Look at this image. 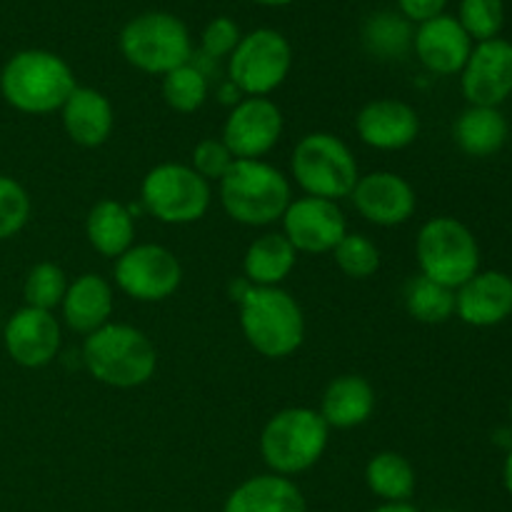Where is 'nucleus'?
<instances>
[{
    "label": "nucleus",
    "mask_w": 512,
    "mask_h": 512,
    "mask_svg": "<svg viewBox=\"0 0 512 512\" xmlns=\"http://www.w3.org/2000/svg\"><path fill=\"white\" fill-rule=\"evenodd\" d=\"M458 23L463 25L470 40H493L500 38L505 25V3L503 0H460Z\"/></svg>",
    "instance_id": "nucleus-32"
},
{
    "label": "nucleus",
    "mask_w": 512,
    "mask_h": 512,
    "mask_svg": "<svg viewBox=\"0 0 512 512\" xmlns=\"http://www.w3.org/2000/svg\"><path fill=\"white\" fill-rule=\"evenodd\" d=\"M218 183L225 213L240 225L263 228L283 218L290 205L288 178L263 160H235Z\"/></svg>",
    "instance_id": "nucleus-4"
},
{
    "label": "nucleus",
    "mask_w": 512,
    "mask_h": 512,
    "mask_svg": "<svg viewBox=\"0 0 512 512\" xmlns=\"http://www.w3.org/2000/svg\"><path fill=\"white\" fill-rule=\"evenodd\" d=\"M280 220H283V235L298 253H333L335 245L348 235V220L340 205L313 195L290 200Z\"/></svg>",
    "instance_id": "nucleus-12"
},
{
    "label": "nucleus",
    "mask_w": 512,
    "mask_h": 512,
    "mask_svg": "<svg viewBox=\"0 0 512 512\" xmlns=\"http://www.w3.org/2000/svg\"><path fill=\"white\" fill-rule=\"evenodd\" d=\"M358 138L375 150H403L415 143L420 118L413 105L395 98H380L363 105L355 118Z\"/></svg>",
    "instance_id": "nucleus-19"
},
{
    "label": "nucleus",
    "mask_w": 512,
    "mask_h": 512,
    "mask_svg": "<svg viewBox=\"0 0 512 512\" xmlns=\"http://www.w3.org/2000/svg\"><path fill=\"white\" fill-rule=\"evenodd\" d=\"M115 285L140 303H160L183 283V265L173 250L140 243L115 260Z\"/></svg>",
    "instance_id": "nucleus-11"
},
{
    "label": "nucleus",
    "mask_w": 512,
    "mask_h": 512,
    "mask_svg": "<svg viewBox=\"0 0 512 512\" xmlns=\"http://www.w3.org/2000/svg\"><path fill=\"white\" fill-rule=\"evenodd\" d=\"M283 135V113L270 98H243L223 125V143L235 160H260Z\"/></svg>",
    "instance_id": "nucleus-13"
},
{
    "label": "nucleus",
    "mask_w": 512,
    "mask_h": 512,
    "mask_svg": "<svg viewBox=\"0 0 512 512\" xmlns=\"http://www.w3.org/2000/svg\"><path fill=\"white\" fill-rule=\"evenodd\" d=\"M30 218V195L15 178L0 175V240H8L25 228Z\"/></svg>",
    "instance_id": "nucleus-34"
},
{
    "label": "nucleus",
    "mask_w": 512,
    "mask_h": 512,
    "mask_svg": "<svg viewBox=\"0 0 512 512\" xmlns=\"http://www.w3.org/2000/svg\"><path fill=\"white\" fill-rule=\"evenodd\" d=\"M83 365L98 383L130 390L153 378L158 350L143 330L125 323H108L85 335Z\"/></svg>",
    "instance_id": "nucleus-2"
},
{
    "label": "nucleus",
    "mask_w": 512,
    "mask_h": 512,
    "mask_svg": "<svg viewBox=\"0 0 512 512\" xmlns=\"http://www.w3.org/2000/svg\"><path fill=\"white\" fill-rule=\"evenodd\" d=\"M293 68V45L273 28H255L243 35L228 58V80L245 98H268Z\"/></svg>",
    "instance_id": "nucleus-9"
},
{
    "label": "nucleus",
    "mask_w": 512,
    "mask_h": 512,
    "mask_svg": "<svg viewBox=\"0 0 512 512\" xmlns=\"http://www.w3.org/2000/svg\"><path fill=\"white\" fill-rule=\"evenodd\" d=\"M63 113V128L68 138L75 145L83 148H98L110 138L115 125V113L110 100L95 88H75L65 105L60 108Z\"/></svg>",
    "instance_id": "nucleus-21"
},
{
    "label": "nucleus",
    "mask_w": 512,
    "mask_h": 512,
    "mask_svg": "<svg viewBox=\"0 0 512 512\" xmlns=\"http://www.w3.org/2000/svg\"><path fill=\"white\" fill-rule=\"evenodd\" d=\"M85 235L100 255L120 258L125 250L133 248L135 218L130 215L128 205L113 198H103L90 208L88 220H85Z\"/></svg>",
    "instance_id": "nucleus-25"
},
{
    "label": "nucleus",
    "mask_w": 512,
    "mask_h": 512,
    "mask_svg": "<svg viewBox=\"0 0 512 512\" xmlns=\"http://www.w3.org/2000/svg\"><path fill=\"white\" fill-rule=\"evenodd\" d=\"M365 483L383 503H408L415 493V468L405 455L385 450L365 465Z\"/></svg>",
    "instance_id": "nucleus-27"
},
{
    "label": "nucleus",
    "mask_w": 512,
    "mask_h": 512,
    "mask_svg": "<svg viewBox=\"0 0 512 512\" xmlns=\"http://www.w3.org/2000/svg\"><path fill=\"white\" fill-rule=\"evenodd\" d=\"M118 45L123 58L148 75H168L193 60L188 25L163 10H150L128 20L120 30Z\"/></svg>",
    "instance_id": "nucleus-6"
},
{
    "label": "nucleus",
    "mask_w": 512,
    "mask_h": 512,
    "mask_svg": "<svg viewBox=\"0 0 512 512\" xmlns=\"http://www.w3.org/2000/svg\"><path fill=\"white\" fill-rule=\"evenodd\" d=\"M240 38H243L240 25L228 15H218L205 25L203 35H200V48H203L205 58L210 60L230 58V53L238 48Z\"/></svg>",
    "instance_id": "nucleus-35"
},
{
    "label": "nucleus",
    "mask_w": 512,
    "mask_h": 512,
    "mask_svg": "<svg viewBox=\"0 0 512 512\" xmlns=\"http://www.w3.org/2000/svg\"><path fill=\"white\" fill-rule=\"evenodd\" d=\"M448 0H398V13L410 23H428L445 13Z\"/></svg>",
    "instance_id": "nucleus-37"
},
{
    "label": "nucleus",
    "mask_w": 512,
    "mask_h": 512,
    "mask_svg": "<svg viewBox=\"0 0 512 512\" xmlns=\"http://www.w3.org/2000/svg\"><path fill=\"white\" fill-rule=\"evenodd\" d=\"M510 125L498 108L470 105L460 113L453 125V138L458 148L470 158H490L508 143Z\"/></svg>",
    "instance_id": "nucleus-24"
},
{
    "label": "nucleus",
    "mask_w": 512,
    "mask_h": 512,
    "mask_svg": "<svg viewBox=\"0 0 512 512\" xmlns=\"http://www.w3.org/2000/svg\"><path fill=\"white\" fill-rule=\"evenodd\" d=\"M503 483H505V490L512 495V448L508 450V458H505V465H503Z\"/></svg>",
    "instance_id": "nucleus-39"
},
{
    "label": "nucleus",
    "mask_w": 512,
    "mask_h": 512,
    "mask_svg": "<svg viewBox=\"0 0 512 512\" xmlns=\"http://www.w3.org/2000/svg\"><path fill=\"white\" fill-rule=\"evenodd\" d=\"M413 23L393 10H378L363 25V45L378 60H403L413 50Z\"/></svg>",
    "instance_id": "nucleus-28"
},
{
    "label": "nucleus",
    "mask_w": 512,
    "mask_h": 512,
    "mask_svg": "<svg viewBox=\"0 0 512 512\" xmlns=\"http://www.w3.org/2000/svg\"><path fill=\"white\" fill-rule=\"evenodd\" d=\"M355 210L363 215L368 223L380 228H395V225L408 223L418 208L415 190L403 175L390 173V170H375L363 175L355 183L353 193Z\"/></svg>",
    "instance_id": "nucleus-16"
},
{
    "label": "nucleus",
    "mask_w": 512,
    "mask_h": 512,
    "mask_svg": "<svg viewBox=\"0 0 512 512\" xmlns=\"http://www.w3.org/2000/svg\"><path fill=\"white\" fill-rule=\"evenodd\" d=\"M295 260L298 250L283 233H265L245 250V280L258 288H280V283L293 273Z\"/></svg>",
    "instance_id": "nucleus-26"
},
{
    "label": "nucleus",
    "mask_w": 512,
    "mask_h": 512,
    "mask_svg": "<svg viewBox=\"0 0 512 512\" xmlns=\"http://www.w3.org/2000/svg\"><path fill=\"white\" fill-rule=\"evenodd\" d=\"M510 423H512V403H510Z\"/></svg>",
    "instance_id": "nucleus-42"
},
{
    "label": "nucleus",
    "mask_w": 512,
    "mask_h": 512,
    "mask_svg": "<svg viewBox=\"0 0 512 512\" xmlns=\"http://www.w3.org/2000/svg\"><path fill=\"white\" fill-rule=\"evenodd\" d=\"M258 5H268V8H283V5L295 3V0H253Z\"/></svg>",
    "instance_id": "nucleus-40"
},
{
    "label": "nucleus",
    "mask_w": 512,
    "mask_h": 512,
    "mask_svg": "<svg viewBox=\"0 0 512 512\" xmlns=\"http://www.w3.org/2000/svg\"><path fill=\"white\" fill-rule=\"evenodd\" d=\"M440 512H453V510H440Z\"/></svg>",
    "instance_id": "nucleus-43"
},
{
    "label": "nucleus",
    "mask_w": 512,
    "mask_h": 512,
    "mask_svg": "<svg viewBox=\"0 0 512 512\" xmlns=\"http://www.w3.org/2000/svg\"><path fill=\"white\" fill-rule=\"evenodd\" d=\"M233 163H235L233 153H230L228 145H225L223 140L203 138L193 148V165H190V168H193L200 178H205L210 183V180L223 178Z\"/></svg>",
    "instance_id": "nucleus-36"
},
{
    "label": "nucleus",
    "mask_w": 512,
    "mask_h": 512,
    "mask_svg": "<svg viewBox=\"0 0 512 512\" xmlns=\"http://www.w3.org/2000/svg\"><path fill=\"white\" fill-rule=\"evenodd\" d=\"M455 315L473 328H493L512 315V278L500 270H478L455 290Z\"/></svg>",
    "instance_id": "nucleus-17"
},
{
    "label": "nucleus",
    "mask_w": 512,
    "mask_h": 512,
    "mask_svg": "<svg viewBox=\"0 0 512 512\" xmlns=\"http://www.w3.org/2000/svg\"><path fill=\"white\" fill-rule=\"evenodd\" d=\"M60 340V323L53 313L38 308L15 310L3 325V343L13 363L20 368L38 370L53 363L58 358Z\"/></svg>",
    "instance_id": "nucleus-15"
},
{
    "label": "nucleus",
    "mask_w": 512,
    "mask_h": 512,
    "mask_svg": "<svg viewBox=\"0 0 512 512\" xmlns=\"http://www.w3.org/2000/svg\"><path fill=\"white\" fill-rule=\"evenodd\" d=\"M370 512H420V510L410 503H383L380 508H375Z\"/></svg>",
    "instance_id": "nucleus-38"
},
{
    "label": "nucleus",
    "mask_w": 512,
    "mask_h": 512,
    "mask_svg": "<svg viewBox=\"0 0 512 512\" xmlns=\"http://www.w3.org/2000/svg\"><path fill=\"white\" fill-rule=\"evenodd\" d=\"M223 512H308V505L293 480L265 473L240 483L225 500Z\"/></svg>",
    "instance_id": "nucleus-22"
},
{
    "label": "nucleus",
    "mask_w": 512,
    "mask_h": 512,
    "mask_svg": "<svg viewBox=\"0 0 512 512\" xmlns=\"http://www.w3.org/2000/svg\"><path fill=\"white\" fill-rule=\"evenodd\" d=\"M208 93V73L200 70L193 60L163 75V98L178 113H195V110H200L205 100H208Z\"/></svg>",
    "instance_id": "nucleus-30"
},
{
    "label": "nucleus",
    "mask_w": 512,
    "mask_h": 512,
    "mask_svg": "<svg viewBox=\"0 0 512 512\" xmlns=\"http://www.w3.org/2000/svg\"><path fill=\"white\" fill-rule=\"evenodd\" d=\"M63 320L73 333L90 335L110 323L113 315V288L98 273H83L68 283L65 298L60 303Z\"/></svg>",
    "instance_id": "nucleus-20"
},
{
    "label": "nucleus",
    "mask_w": 512,
    "mask_h": 512,
    "mask_svg": "<svg viewBox=\"0 0 512 512\" xmlns=\"http://www.w3.org/2000/svg\"><path fill=\"white\" fill-rule=\"evenodd\" d=\"M0 333H3V318H0Z\"/></svg>",
    "instance_id": "nucleus-41"
},
{
    "label": "nucleus",
    "mask_w": 512,
    "mask_h": 512,
    "mask_svg": "<svg viewBox=\"0 0 512 512\" xmlns=\"http://www.w3.org/2000/svg\"><path fill=\"white\" fill-rule=\"evenodd\" d=\"M375 410V390L363 375H340L325 388L320 410L328 428L350 430L368 423Z\"/></svg>",
    "instance_id": "nucleus-23"
},
{
    "label": "nucleus",
    "mask_w": 512,
    "mask_h": 512,
    "mask_svg": "<svg viewBox=\"0 0 512 512\" xmlns=\"http://www.w3.org/2000/svg\"><path fill=\"white\" fill-rule=\"evenodd\" d=\"M420 275L458 290L480 270V248L473 230L450 215L428 220L415 243Z\"/></svg>",
    "instance_id": "nucleus-8"
},
{
    "label": "nucleus",
    "mask_w": 512,
    "mask_h": 512,
    "mask_svg": "<svg viewBox=\"0 0 512 512\" xmlns=\"http://www.w3.org/2000/svg\"><path fill=\"white\" fill-rule=\"evenodd\" d=\"M293 178L305 195L338 203L350 198L360 180L353 150L333 133H308L298 140L290 158Z\"/></svg>",
    "instance_id": "nucleus-7"
},
{
    "label": "nucleus",
    "mask_w": 512,
    "mask_h": 512,
    "mask_svg": "<svg viewBox=\"0 0 512 512\" xmlns=\"http://www.w3.org/2000/svg\"><path fill=\"white\" fill-rule=\"evenodd\" d=\"M75 88L78 83L73 68L50 50H20L0 70V93L5 103L28 115L55 113Z\"/></svg>",
    "instance_id": "nucleus-1"
},
{
    "label": "nucleus",
    "mask_w": 512,
    "mask_h": 512,
    "mask_svg": "<svg viewBox=\"0 0 512 512\" xmlns=\"http://www.w3.org/2000/svg\"><path fill=\"white\" fill-rule=\"evenodd\" d=\"M413 50L430 73L455 75L463 73L473 53V40L458 23V18L443 13L418 25L413 35Z\"/></svg>",
    "instance_id": "nucleus-18"
},
{
    "label": "nucleus",
    "mask_w": 512,
    "mask_h": 512,
    "mask_svg": "<svg viewBox=\"0 0 512 512\" xmlns=\"http://www.w3.org/2000/svg\"><path fill=\"white\" fill-rule=\"evenodd\" d=\"M65 290H68V278H65L63 268L45 260V263L33 265L28 278H25V305L53 313V310L60 308V303H63Z\"/></svg>",
    "instance_id": "nucleus-31"
},
{
    "label": "nucleus",
    "mask_w": 512,
    "mask_h": 512,
    "mask_svg": "<svg viewBox=\"0 0 512 512\" xmlns=\"http://www.w3.org/2000/svg\"><path fill=\"white\" fill-rule=\"evenodd\" d=\"M330 428L313 408H288L265 423L260 455L275 475H300L313 468L328 448Z\"/></svg>",
    "instance_id": "nucleus-5"
},
{
    "label": "nucleus",
    "mask_w": 512,
    "mask_h": 512,
    "mask_svg": "<svg viewBox=\"0 0 512 512\" xmlns=\"http://www.w3.org/2000/svg\"><path fill=\"white\" fill-rule=\"evenodd\" d=\"M238 305L245 340L263 358H290L303 345L305 315L288 290L250 285Z\"/></svg>",
    "instance_id": "nucleus-3"
},
{
    "label": "nucleus",
    "mask_w": 512,
    "mask_h": 512,
    "mask_svg": "<svg viewBox=\"0 0 512 512\" xmlns=\"http://www.w3.org/2000/svg\"><path fill=\"white\" fill-rule=\"evenodd\" d=\"M335 263L348 278L365 280L378 273L380 268V250L368 235L348 233L333 250Z\"/></svg>",
    "instance_id": "nucleus-33"
},
{
    "label": "nucleus",
    "mask_w": 512,
    "mask_h": 512,
    "mask_svg": "<svg viewBox=\"0 0 512 512\" xmlns=\"http://www.w3.org/2000/svg\"><path fill=\"white\" fill-rule=\"evenodd\" d=\"M460 75V88L470 105H503L512 95V43L505 38H493L473 45V53Z\"/></svg>",
    "instance_id": "nucleus-14"
},
{
    "label": "nucleus",
    "mask_w": 512,
    "mask_h": 512,
    "mask_svg": "<svg viewBox=\"0 0 512 512\" xmlns=\"http://www.w3.org/2000/svg\"><path fill=\"white\" fill-rule=\"evenodd\" d=\"M403 298L405 310L418 323L440 325L448 323L455 315V290L445 288V285L435 283V280L425 278V275L408 280Z\"/></svg>",
    "instance_id": "nucleus-29"
},
{
    "label": "nucleus",
    "mask_w": 512,
    "mask_h": 512,
    "mask_svg": "<svg viewBox=\"0 0 512 512\" xmlns=\"http://www.w3.org/2000/svg\"><path fill=\"white\" fill-rule=\"evenodd\" d=\"M210 183L190 165L160 163L143 178L140 203L145 213L168 225L198 223L210 208Z\"/></svg>",
    "instance_id": "nucleus-10"
}]
</instances>
